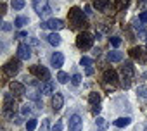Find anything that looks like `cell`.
I'll return each mask as SVG.
<instances>
[{
  "label": "cell",
  "instance_id": "f1b7e54d",
  "mask_svg": "<svg viewBox=\"0 0 147 131\" xmlns=\"http://www.w3.org/2000/svg\"><path fill=\"white\" fill-rule=\"evenodd\" d=\"M36 124H38L36 119H30V121L26 122V131H33V129L36 128Z\"/></svg>",
  "mask_w": 147,
  "mask_h": 131
},
{
  "label": "cell",
  "instance_id": "7402d4cb",
  "mask_svg": "<svg viewBox=\"0 0 147 131\" xmlns=\"http://www.w3.org/2000/svg\"><path fill=\"white\" fill-rule=\"evenodd\" d=\"M88 102H90L94 107H97V105L100 104V95H99V93H95V92H94V93H90V95H88Z\"/></svg>",
  "mask_w": 147,
  "mask_h": 131
},
{
  "label": "cell",
  "instance_id": "3957f363",
  "mask_svg": "<svg viewBox=\"0 0 147 131\" xmlns=\"http://www.w3.org/2000/svg\"><path fill=\"white\" fill-rule=\"evenodd\" d=\"M94 40H95V38H94L90 33L83 31V33H80V35H78V38H76V47H78V48H82V50H88V48H92Z\"/></svg>",
  "mask_w": 147,
  "mask_h": 131
},
{
  "label": "cell",
  "instance_id": "30bf717a",
  "mask_svg": "<svg viewBox=\"0 0 147 131\" xmlns=\"http://www.w3.org/2000/svg\"><path fill=\"white\" fill-rule=\"evenodd\" d=\"M18 57L21 60H28L31 57V48H30L28 43H19V47H18Z\"/></svg>",
  "mask_w": 147,
  "mask_h": 131
},
{
  "label": "cell",
  "instance_id": "cb8c5ba5",
  "mask_svg": "<svg viewBox=\"0 0 147 131\" xmlns=\"http://www.w3.org/2000/svg\"><path fill=\"white\" fill-rule=\"evenodd\" d=\"M30 23V19L28 17H24V16H19V17H16V21H14V26L16 28H23L24 24H28Z\"/></svg>",
  "mask_w": 147,
  "mask_h": 131
},
{
  "label": "cell",
  "instance_id": "277c9868",
  "mask_svg": "<svg viewBox=\"0 0 147 131\" xmlns=\"http://www.w3.org/2000/svg\"><path fill=\"white\" fill-rule=\"evenodd\" d=\"M30 73L33 76H36L38 80H43V81H49L50 80V71L47 68H43V66H31L30 68Z\"/></svg>",
  "mask_w": 147,
  "mask_h": 131
},
{
  "label": "cell",
  "instance_id": "7a4b0ae2",
  "mask_svg": "<svg viewBox=\"0 0 147 131\" xmlns=\"http://www.w3.org/2000/svg\"><path fill=\"white\" fill-rule=\"evenodd\" d=\"M135 74V69H133V64L130 60H126L123 66H121V78H123V86L128 88L131 85V78Z\"/></svg>",
  "mask_w": 147,
  "mask_h": 131
},
{
  "label": "cell",
  "instance_id": "ee69618b",
  "mask_svg": "<svg viewBox=\"0 0 147 131\" xmlns=\"http://www.w3.org/2000/svg\"><path fill=\"white\" fill-rule=\"evenodd\" d=\"M145 2H147V0H145Z\"/></svg>",
  "mask_w": 147,
  "mask_h": 131
},
{
  "label": "cell",
  "instance_id": "f35d334b",
  "mask_svg": "<svg viewBox=\"0 0 147 131\" xmlns=\"http://www.w3.org/2000/svg\"><path fill=\"white\" fill-rule=\"evenodd\" d=\"M85 14H87V16H90V14H92V7H90V5H87V7H85Z\"/></svg>",
  "mask_w": 147,
  "mask_h": 131
},
{
  "label": "cell",
  "instance_id": "e575fe53",
  "mask_svg": "<svg viewBox=\"0 0 147 131\" xmlns=\"http://www.w3.org/2000/svg\"><path fill=\"white\" fill-rule=\"evenodd\" d=\"M138 21H140L142 24H147V12H142V14L138 16Z\"/></svg>",
  "mask_w": 147,
  "mask_h": 131
},
{
  "label": "cell",
  "instance_id": "f546056e",
  "mask_svg": "<svg viewBox=\"0 0 147 131\" xmlns=\"http://www.w3.org/2000/svg\"><path fill=\"white\" fill-rule=\"evenodd\" d=\"M12 7H14L16 11H21V9L24 7V0H12Z\"/></svg>",
  "mask_w": 147,
  "mask_h": 131
},
{
  "label": "cell",
  "instance_id": "9c48e42d",
  "mask_svg": "<svg viewBox=\"0 0 147 131\" xmlns=\"http://www.w3.org/2000/svg\"><path fill=\"white\" fill-rule=\"evenodd\" d=\"M69 131H83V121L78 114H73L69 117Z\"/></svg>",
  "mask_w": 147,
  "mask_h": 131
},
{
  "label": "cell",
  "instance_id": "8fae6325",
  "mask_svg": "<svg viewBox=\"0 0 147 131\" xmlns=\"http://www.w3.org/2000/svg\"><path fill=\"white\" fill-rule=\"evenodd\" d=\"M130 55H131L133 59L140 60V62H147V52H145L142 47H133V48L130 50Z\"/></svg>",
  "mask_w": 147,
  "mask_h": 131
},
{
  "label": "cell",
  "instance_id": "ab89813d",
  "mask_svg": "<svg viewBox=\"0 0 147 131\" xmlns=\"http://www.w3.org/2000/svg\"><path fill=\"white\" fill-rule=\"evenodd\" d=\"M24 36H28L26 31H19V33H18V38H24Z\"/></svg>",
  "mask_w": 147,
  "mask_h": 131
},
{
  "label": "cell",
  "instance_id": "d6a6232c",
  "mask_svg": "<svg viewBox=\"0 0 147 131\" xmlns=\"http://www.w3.org/2000/svg\"><path fill=\"white\" fill-rule=\"evenodd\" d=\"M80 81H82V76L80 74H73V78H71V83L73 85H80Z\"/></svg>",
  "mask_w": 147,
  "mask_h": 131
},
{
  "label": "cell",
  "instance_id": "8992f818",
  "mask_svg": "<svg viewBox=\"0 0 147 131\" xmlns=\"http://www.w3.org/2000/svg\"><path fill=\"white\" fill-rule=\"evenodd\" d=\"M19 69H21V62L18 60V59H11L5 66H4V71H5V74L7 76H16L18 73H19Z\"/></svg>",
  "mask_w": 147,
  "mask_h": 131
},
{
  "label": "cell",
  "instance_id": "484cf974",
  "mask_svg": "<svg viewBox=\"0 0 147 131\" xmlns=\"http://www.w3.org/2000/svg\"><path fill=\"white\" fill-rule=\"evenodd\" d=\"M80 64H82V66H85V69H87V68H92V64H94V60H92L90 57H82Z\"/></svg>",
  "mask_w": 147,
  "mask_h": 131
},
{
  "label": "cell",
  "instance_id": "d4e9b609",
  "mask_svg": "<svg viewBox=\"0 0 147 131\" xmlns=\"http://www.w3.org/2000/svg\"><path fill=\"white\" fill-rule=\"evenodd\" d=\"M57 81L64 85V83H67V81H69V76H67L66 73H62V71H59V74H57Z\"/></svg>",
  "mask_w": 147,
  "mask_h": 131
},
{
  "label": "cell",
  "instance_id": "836d02e7",
  "mask_svg": "<svg viewBox=\"0 0 147 131\" xmlns=\"http://www.w3.org/2000/svg\"><path fill=\"white\" fill-rule=\"evenodd\" d=\"M40 131H49V119H43V121H42Z\"/></svg>",
  "mask_w": 147,
  "mask_h": 131
},
{
  "label": "cell",
  "instance_id": "44dd1931",
  "mask_svg": "<svg viewBox=\"0 0 147 131\" xmlns=\"http://www.w3.org/2000/svg\"><path fill=\"white\" fill-rule=\"evenodd\" d=\"M95 124H97V129H99V131H106L107 126H109L104 117H97V119H95Z\"/></svg>",
  "mask_w": 147,
  "mask_h": 131
},
{
  "label": "cell",
  "instance_id": "83f0119b",
  "mask_svg": "<svg viewBox=\"0 0 147 131\" xmlns=\"http://www.w3.org/2000/svg\"><path fill=\"white\" fill-rule=\"evenodd\" d=\"M31 112H33V109H31L30 104H24V105L21 107V114H23V116H30Z\"/></svg>",
  "mask_w": 147,
  "mask_h": 131
},
{
  "label": "cell",
  "instance_id": "b9f144b4",
  "mask_svg": "<svg viewBox=\"0 0 147 131\" xmlns=\"http://www.w3.org/2000/svg\"><path fill=\"white\" fill-rule=\"evenodd\" d=\"M90 74H94V68H87V76H90Z\"/></svg>",
  "mask_w": 147,
  "mask_h": 131
},
{
  "label": "cell",
  "instance_id": "ac0fdd59",
  "mask_svg": "<svg viewBox=\"0 0 147 131\" xmlns=\"http://www.w3.org/2000/svg\"><path fill=\"white\" fill-rule=\"evenodd\" d=\"M107 60H109V62H121V60H123V52H119V50L109 52V53H107Z\"/></svg>",
  "mask_w": 147,
  "mask_h": 131
},
{
  "label": "cell",
  "instance_id": "ffe728a7",
  "mask_svg": "<svg viewBox=\"0 0 147 131\" xmlns=\"http://www.w3.org/2000/svg\"><path fill=\"white\" fill-rule=\"evenodd\" d=\"M47 41H49L50 45H54V47H57V45L61 43V36H59L57 33H50V35L47 36Z\"/></svg>",
  "mask_w": 147,
  "mask_h": 131
},
{
  "label": "cell",
  "instance_id": "9a60e30c",
  "mask_svg": "<svg viewBox=\"0 0 147 131\" xmlns=\"http://www.w3.org/2000/svg\"><path fill=\"white\" fill-rule=\"evenodd\" d=\"M62 105H64V97H62L61 93H55V95L52 97V109H54V110H61Z\"/></svg>",
  "mask_w": 147,
  "mask_h": 131
},
{
  "label": "cell",
  "instance_id": "4fadbf2b",
  "mask_svg": "<svg viewBox=\"0 0 147 131\" xmlns=\"http://www.w3.org/2000/svg\"><path fill=\"white\" fill-rule=\"evenodd\" d=\"M50 64H52V68L59 69L61 66L64 64V55H62L61 52H54V53H52V57H50Z\"/></svg>",
  "mask_w": 147,
  "mask_h": 131
},
{
  "label": "cell",
  "instance_id": "4316f807",
  "mask_svg": "<svg viewBox=\"0 0 147 131\" xmlns=\"http://www.w3.org/2000/svg\"><path fill=\"white\" fill-rule=\"evenodd\" d=\"M128 4H130V0H116L114 5H116V9L121 11V9H125V7H128Z\"/></svg>",
  "mask_w": 147,
  "mask_h": 131
},
{
  "label": "cell",
  "instance_id": "d590c367",
  "mask_svg": "<svg viewBox=\"0 0 147 131\" xmlns=\"http://www.w3.org/2000/svg\"><path fill=\"white\" fill-rule=\"evenodd\" d=\"M2 29H4V31H11V29H12V26H11L9 23H4V26H2Z\"/></svg>",
  "mask_w": 147,
  "mask_h": 131
},
{
  "label": "cell",
  "instance_id": "ba28073f",
  "mask_svg": "<svg viewBox=\"0 0 147 131\" xmlns=\"http://www.w3.org/2000/svg\"><path fill=\"white\" fill-rule=\"evenodd\" d=\"M33 9L40 16H49L52 12L50 7H49V0H33Z\"/></svg>",
  "mask_w": 147,
  "mask_h": 131
},
{
  "label": "cell",
  "instance_id": "e0dca14e",
  "mask_svg": "<svg viewBox=\"0 0 147 131\" xmlns=\"http://www.w3.org/2000/svg\"><path fill=\"white\" fill-rule=\"evenodd\" d=\"M95 9L102 11V12H109V5H111V0H95Z\"/></svg>",
  "mask_w": 147,
  "mask_h": 131
},
{
  "label": "cell",
  "instance_id": "52a82bcc",
  "mask_svg": "<svg viewBox=\"0 0 147 131\" xmlns=\"http://www.w3.org/2000/svg\"><path fill=\"white\" fill-rule=\"evenodd\" d=\"M40 28H42V29H50V31L55 33V31H59V29L64 28V21H62V19H49V21L42 23Z\"/></svg>",
  "mask_w": 147,
  "mask_h": 131
},
{
  "label": "cell",
  "instance_id": "2e32d148",
  "mask_svg": "<svg viewBox=\"0 0 147 131\" xmlns=\"http://www.w3.org/2000/svg\"><path fill=\"white\" fill-rule=\"evenodd\" d=\"M26 95H28V98H30V100H33L35 104H38V105L42 104V95H43L42 92H38V90H28V93H26Z\"/></svg>",
  "mask_w": 147,
  "mask_h": 131
},
{
  "label": "cell",
  "instance_id": "6da1fadb",
  "mask_svg": "<svg viewBox=\"0 0 147 131\" xmlns=\"http://www.w3.org/2000/svg\"><path fill=\"white\" fill-rule=\"evenodd\" d=\"M69 24H71V28H75V29L82 28L85 24V12L82 9H78V7H73L69 11Z\"/></svg>",
  "mask_w": 147,
  "mask_h": 131
},
{
  "label": "cell",
  "instance_id": "5bb4252c",
  "mask_svg": "<svg viewBox=\"0 0 147 131\" xmlns=\"http://www.w3.org/2000/svg\"><path fill=\"white\" fill-rule=\"evenodd\" d=\"M9 88H11V92H14L16 95H24V93H26L24 85H23V83H19V81H11Z\"/></svg>",
  "mask_w": 147,
  "mask_h": 131
},
{
  "label": "cell",
  "instance_id": "4dcf8cb0",
  "mask_svg": "<svg viewBox=\"0 0 147 131\" xmlns=\"http://www.w3.org/2000/svg\"><path fill=\"white\" fill-rule=\"evenodd\" d=\"M137 93H138V95H140L142 98H147V86H138Z\"/></svg>",
  "mask_w": 147,
  "mask_h": 131
},
{
  "label": "cell",
  "instance_id": "1f68e13d",
  "mask_svg": "<svg viewBox=\"0 0 147 131\" xmlns=\"http://www.w3.org/2000/svg\"><path fill=\"white\" fill-rule=\"evenodd\" d=\"M109 40H111V45H113V47H119V45H121V40H119L118 36H111Z\"/></svg>",
  "mask_w": 147,
  "mask_h": 131
},
{
  "label": "cell",
  "instance_id": "7bdbcfd3",
  "mask_svg": "<svg viewBox=\"0 0 147 131\" xmlns=\"http://www.w3.org/2000/svg\"><path fill=\"white\" fill-rule=\"evenodd\" d=\"M144 131H147V128H145V129H144Z\"/></svg>",
  "mask_w": 147,
  "mask_h": 131
},
{
  "label": "cell",
  "instance_id": "60d3db41",
  "mask_svg": "<svg viewBox=\"0 0 147 131\" xmlns=\"http://www.w3.org/2000/svg\"><path fill=\"white\" fill-rule=\"evenodd\" d=\"M92 112H94V114L97 116V114L100 112V105H97V107H94V109H92Z\"/></svg>",
  "mask_w": 147,
  "mask_h": 131
},
{
  "label": "cell",
  "instance_id": "74e56055",
  "mask_svg": "<svg viewBox=\"0 0 147 131\" xmlns=\"http://www.w3.org/2000/svg\"><path fill=\"white\" fill-rule=\"evenodd\" d=\"M62 129V122H57L55 126H54V131H61Z\"/></svg>",
  "mask_w": 147,
  "mask_h": 131
},
{
  "label": "cell",
  "instance_id": "7c38bea8",
  "mask_svg": "<svg viewBox=\"0 0 147 131\" xmlns=\"http://www.w3.org/2000/svg\"><path fill=\"white\" fill-rule=\"evenodd\" d=\"M102 78H104V83H111L113 86H116L118 85V74H116V71H113V69H106L104 71V74H102Z\"/></svg>",
  "mask_w": 147,
  "mask_h": 131
},
{
  "label": "cell",
  "instance_id": "8d00e7d4",
  "mask_svg": "<svg viewBox=\"0 0 147 131\" xmlns=\"http://www.w3.org/2000/svg\"><path fill=\"white\" fill-rule=\"evenodd\" d=\"M12 122H14V124H21V122H23V119H21V117H16V116H14V117H12Z\"/></svg>",
  "mask_w": 147,
  "mask_h": 131
},
{
  "label": "cell",
  "instance_id": "603a6c76",
  "mask_svg": "<svg viewBox=\"0 0 147 131\" xmlns=\"http://www.w3.org/2000/svg\"><path fill=\"white\" fill-rule=\"evenodd\" d=\"M130 121H131L130 117H119V119L114 121V126H116V128H125V126L130 124Z\"/></svg>",
  "mask_w": 147,
  "mask_h": 131
},
{
  "label": "cell",
  "instance_id": "5b68a950",
  "mask_svg": "<svg viewBox=\"0 0 147 131\" xmlns=\"http://www.w3.org/2000/svg\"><path fill=\"white\" fill-rule=\"evenodd\" d=\"M4 100H5V104H4V114L14 117V112H16V107H18L16 102H14V97H12L11 93H5Z\"/></svg>",
  "mask_w": 147,
  "mask_h": 131
},
{
  "label": "cell",
  "instance_id": "d6986e66",
  "mask_svg": "<svg viewBox=\"0 0 147 131\" xmlns=\"http://www.w3.org/2000/svg\"><path fill=\"white\" fill-rule=\"evenodd\" d=\"M40 92H42L43 95H52V93H54V85H52L50 81H45V83L40 86Z\"/></svg>",
  "mask_w": 147,
  "mask_h": 131
}]
</instances>
